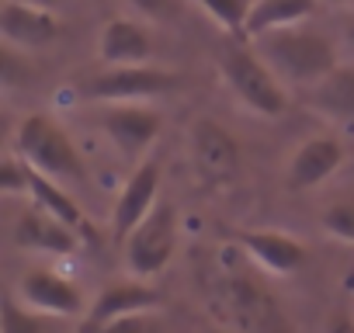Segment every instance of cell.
Returning <instances> with one entry per match:
<instances>
[{
  "instance_id": "1",
  "label": "cell",
  "mask_w": 354,
  "mask_h": 333,
  "mask_svg": "<svg viewBox=\"0 0 354 333\" xmlns=\"http://www.w3.org/2000/svg\"><path fill=\"white\" fill-rule=\"evenodd\" d=\"M209 309L236 333H292L281 302L236 260H219L209 274Z\"/></svg>"
},
{
  "instance_id": "2",
  "label": "cell",
  "mask_w": 354,
  "mask_h": 333,
  "mask_svg": "<svg viewBox=\"0 0 354 333\" xmlns=\"http://www.w3.org/2000/svg\"><path fill=\"white\" fill-rule=\"evenodd\" d=\"M261 56L274 66L278 77L292 80V84H319L326 73L337 70V49L333 42L323 35V32H313V28H278V32H268L261 39H254Z\"/></svg>"
},
{
  "instance_id": "3",
  "label": "cell",
  "mask_w": 354,
  "mask_h": 333,
  "mask_svg": "<svg viewBox=\"0 0 354 333\" xmlns=\"http://www.w3.org/2000/svg\"><path fill=\"white\" fill-rule=\"evenodd\" d=\"M219 70H223V80L250 111L264 118H281L288 111V94L278 84L274 66L261 56L257 46H250V39H233V46L223 49L219 56Z\"/></svg>"
},
{
  "instance_id": "4",
  "label": "cell",
  "mask_w": 354,
  "mask_h": 333,
  "mask_svg": "<svg viewBox=\"0 0 354 333\" xmlns=\"http://www.w3.org/2000/svg\"><path fill=\"white\" fill-rule=\"evenodd\" d=\"M15 146L35 171H42L56 181H84V174H87L73 139L49 115H28L18 125Z\"/></svg>"
},
{
  "instance_id": "5",
  "label": "cell",
  "mask_w": 354,
  "mask_h": 333,
  "mask_svg": "<svg viewBox=\"0 0 354 333\" xmlns=\"http://www.w3.org/2000/svg\"><path fill=\"white\" fill-rule=\"evenodd\" d=\"M188 80L170 70H153L146 63L139 66H108L104 73H94L80 84L84 101H101V104H122V101H146L160 94H177Z\"/></svg>"
},
{
  "instance_id": "6",
  "label": "cell",
  "mask_w": 354,
  "mask_h": 333,
  "mask_svg": "<svg viewBox=\"0 0 354 333\" xmlns=\"http://www.w3.org/2000/svg\"><path fill=\"white\" fill-rule=\"evenodd\" d=\"M122 250H125V271L132 278L146 281L160 274L177 250V209L170 202H156V209L132 229Z\"/></svg>"
},
{
  "instance_id": "7",
  "label": "cell",
  "mask_w": 354,
  "mask_h": 333,
  "mask_svg": "<svg viewBox=\"0 0 354 333\" xmlns=\"http://www.w3.org/2000/svg\"><path fill=\"white\" fill-rule=\"evenodd\" d=\"M192 171L202 188H230L240 174V142L230 129L212 118L192 125Z\"/></svg>"
},
{
  "instance_id": "8",
  "label": "cell",
  "mask_w": 354,
  "mask_h": 333,
  "mask_svg": "<svg viewBox=\"0 0 354 333\" xmlns=\"http://www.w3.org/2000/svg\"><path fill=\"white\" fill-rule=\"evenodd\" d=\"M97 125L118 146V153H125L129 160H139V153H146L153 139L160 135L163 118L153 108H142L139 101H122V104H108Z\"/></svg>"
},
{
  "instance_id": "9",
  "label": "cell",
  "mask_w": 354,
  "mask_h": 333,
  "mask_svg": "<svg viewBox=\"0 0 354 333\" xmlns=\"http://www.w3.org/2000/svg\"><path fill=\"white\" fill-rule=\"evenodd\" d=\"M25 305L46 312V316H56V319H77L84 316L87 302H84V292L63 278L59 271L53 267H32L21 274V285H18Z\"/></svg>"
},
{
  "instance_id": "10",
  "label": "cell",
  "mask_w": 354,
  "mask_h": 333,
  "mask_svg": "<svg viewBox=\"0 0 354 333\" xmlns=\"http://www.w3.org/2000/svg\"><path fill=\"white\" fill-rule=\"evenodd\" d=\"M15 243L35 254H49V257H73L77 250H84V236L59 222L53 212H46L42 205H32L21 212V219L15 222Z\"/></svg>"
},
{
  "instance_id": "11",
  "label": "cell",
  "mask_w": 354,
  "mask_h": 333,
  "mask_svg": "<svg viewBox=\"0 0 354 333\" xmlns=\"http://www.w3.org/2000/svg\"><path fill=\"white\" fill-rule=\"evenodd\" d=\"M156 195H160V163L146 160L129 174V181L115 202V212H111V233L118 243H125L132 236V229L156 209Z\"/></svg>"
},
{
  "instance_id": "12",
  "label": "cell",
  "mask_w": 354,
  "mask_h": 333,
  "mask_svg": "<svg viewBox=\"0 0 354 333\" xmlns=\"http://www.w3.org/2000/svg\"><path fill=\"white\" fill-rule=\"evenodd\" d=\"M0 35L18 49H42L63 35V21L49 8L4 0V8H0Z\"/></svg>"
},
{
  "instance_id": "13",
  "label": "cell",
  "mask_w": 354,
  "mask_h": 333,
  "mask_svg": "<svg viewBox=\"0 0 354 333\" xmlns=\"http://www.w3.org/2000/svg\"><path fill=\"white\" fill-rule=\"evenodd\" d=\"M156 305H160V292H153L146 281H139V278L136 281H115L87 305V316L73 333H101L118 316L139 312V309H156Z\"/></svg>"
},
{
  "instance_id": "14",
  "label": "cell",
  "mask_w": 354,
  "mask_h": 333,
  "mask_svg": "<svg viewBox=\"0 0 354 333\" xmlns=\"http://www.w3.org/2000/svg\"><path fill=\"white\" fill-rule=\"evenodd\" d=\"M236 247L254 257L264 271L271 274H292L306 264V247L288 236V233H278V229H236L233 233Z\"/></svg>"
},
{
  "instance_id": "15",
  "label": "cell",
  "mask_w": 354,
  "mask_h": 333,
  "mask_svg": "<svg viewBox=\"0 0 354 333\" xmlns=\"http://www.w3.org/2000/svg\"><path fill=\"white\" fill-rule=\"evenodd\" d=\"M344 166V146L333 135H316L309 142H302L292 160H288V188L295 191H309L323 181H330Z\"/></svg>"
},
{
  "instance_id": "16",
  "label": "cell",
  "mask_w": 354,
  "mask_h": 333,
  "mask_svg": "<svg viewBox=\"0 0 354 333\" xmlns=\"http://www.w3.org/2000/svg\"><path fill=\"white\" fill-rule=\"evenodd\" d=\"M97 56L108 66H139V63H149L153 39L139 21L111 18V21H104V28L97 35Z\"/></svg>"
},
{
  "instance_id": "17",
  "label": "cell",
  "mask_w": 354,
  "mask_h": 333,
  "mask_svg": "<svg viewBox=\"0 0 354 333\" xmlns=\"http://www.w3.org/2000/svg\"><path fill=\"white\" fill-rule=\"evenodd\" d=\"M25 195H32V202L35 205H42L46 212H53L59 222H66V226H73L87 243H94L97 240V229L91 226V219L84 216V209L59 188V181L56 178H49V174H42V171H35V166L28 163V191Z\"/></svg>"
},
{
  "instance_id": "18",
  "label": "cell",
  "mask_w": 354,
  "mask_h": 333,
  "mask_svg": "<svg viewBox=\"0 0 354 333\" xmlns=\"http://www.w3.org/2000/svg\"><path fill=\"white\" fill-rule=\"evenodd\" d=\"M306 104L313 111H319L323 118L354 125V63L351 66H337L319 84H313L306 91Z\"/></svg>"
},
{
  "instance_id": "19",
  "label": "cell",
  "mask_w": 354,
  "mask_h": 333,
  "mask_svg": "<svg viewBox=\"0 0 354 333\" xmlns=\"http://www.w3.org/2000/svg\"><path fill=\"white\" fill-rule=\"evenodd\" d=\"M319 8V0H254L250 15H247V39H261L278 28L302 25L313 18Z\"/></svg>"
},
{
  "instance_id": "20",
  "label": "cell",
  "mask_w": 354,
  "mask_h": 333,
  "mask_svg": "<svg viewBox=\"0 0 354 333\" xmlns=\"http://www.w3.org/2000/svg\"><path fill=\"white\" fill-rule=\"evenodd\" d=\"M56 316H46L39 309H21V302H15L11 295L4 298V309H0V333H49Z\"/></svg>"
},
{
  "instance_id": "21",
  "label": "cell",
  "mask_w": 354,
  "mask_h": 333,
  "mask_svg": "<svg viewBox=\"0 0 354 333\" xmlns=\"http://www.w3.org/2000/svg\"><path fill=\"white\" fill-rule=\"evenodd\" d=\"M195 4L233 39H247V15L254 0H195Z\"/></svg>"
},
{
  "instance_id": "22",
  "label": "cell",
  "mask_w": 354,
  "mask_h": 333,
  "mask_svg": "<svg viewBox=\"0 0 354 333\" xmlns=\"http://www.w3.org/2000/svg\"><path fill=\"white\" fill-rule=\"evenodd\" d=\"M319 222H323V229H326L333 240L354 247V198H344V202L326 205L323 216H319Z\"/></svg>"
},
{
  "instance_id": "23",
  "label": "cell",
  "mask_w": 354,
  "mask_h": 333,
  "mask_svg": "<svg viewBox=\"0 0 354 333\" xmlns=\"http://www.w3.org/2000/svg\"><path fill=\"white\" fill-rule=\"evenodd\" d=\"M32 66H28V59H21L18 56V46H4L0 49V80H4V87H21V84H28L32 80Z\"/></svg>"
},
{
  "instance_id": "24",
  "label": "cell",
  "mask_w": 354,
  "mask_h": 333,
  "mask_svg": "<svg viewBox=\"0 0 354 333\" xmlns=\"http://www.w3.org/2000/svg\"><path fill=\"white\" fill-rule=\"evenodd\" d=\"M0 191L4 195H21L28 191V160H4L0 163Z\"/></svg>"
},
{
  "instance_id": "25",
  "label": "cell",
  "mask_w": 354,
  "mask_h": 333,
  "mask_svg": "<svg viewBox=\"0 0 354 333\" xmlns=\"http://www.w3.org/2000/svg\"><path fill=\"white\" fill-rule=\"evenodd\" d=\"M132 11H139L142 18H153V21H163V18H174L177 15V0H125Z\"/></svg>"
},
{
  "instance_id": "26",
  "label": "cell",
  "mask_w": 354,
  "mask_h": 333,
  "mask_svg": "<svg viewBox=\"0 0 354 333\" xmlns=\"http://www.w3.org/2000/svg\"><path fill=\"white\" fill-rule=\"evenodd\" d=\"M326 333H354V319L347 312H333L326 319Z\"/></svg>"
},
{
  "instance_id": "27",
  "label": "cell",
  "mask_w": 354,
  "mask_h": 333,
  "mask_svg": "<svg viewBox=\"0 0 354 333\" xmlns=\"http://www.w3.org/2000/svg\"><path fill=\"white\" fill-rule=\"evenodd\" d=\"M21 4H35V8H49V11H56L63 0H21Z\"/></svg>"
},
{
  "instance_id": "28",
  "label": "cell",
  "mask_w": 354,
  "mask_h": 333,
  "mask_svg": "<svg viewBox=\"0 0 354 333\" xmlns=\"http://www.w3.org/2000/svg\"><path fill=\"white\" fill-rule=\"evenodd\" d=\"M344 39H347V49H351V53H354V21H351V25H347V32H344Z\"/></svg>"
},
{
  "instance_id": "29",
  "label": "cell",
  "mask_w": 354,
  "mask_h": 333,
  "mask_svg": "<svg viewBox=\"0 0 354 333\" xmlns=\"http://www.w3.org/2000/svg\"><path fill=\"white\" fill-rule=\"evenodd\" d=\"M319 4H351V0H319Z\"/></svg>"
}]
</instances>
